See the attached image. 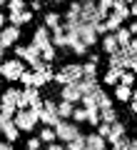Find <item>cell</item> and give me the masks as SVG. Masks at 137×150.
<instances>
[{
    "label": "cell",
    "instance_id": "6da1fadb",
    "mask_svg": "<svg viewBox=\"0 0 137 150\" xmlns=\"http://www.w3.org/2000/svg\"><path fill=\"white\" fill-rule=\"evenodd\" d=\"M13 123H15V128L20 130V133H32V130L37 128V108H25V110H18L15 115H13Z\"/></svg>",
    "mask_w": 137,
    "mask_h": 150
},
{
    "label": "cell",
    "instance_id": "7a4b0ae2",
    "mask_svg": "<svg viewBox=\"0 0 137 150\" xmlns=\"http://www.w3.org/2000/svg\"><path fill=\"white\" fill-rule=\"evenodd\" d=\"M107 15L97 10V3L87 0V3H80V25H95V23H105Z\"/></svg>",
    "mask_w": 137,
    "mask_h": 150
},
{
    "label": "cell",
    "instance_id": "3957f363",
    "mask_svg": "<svg viewBox=\"0 0 137 150\" xmlns=\"http://www.w3.org/2000/svg\"><path fill=\"white\" fill-rule=\"evenodd\" d=\"M58 112H55V100H42L37 108V123L42 128H55L58 125Z\"/></svg>",
    "mask_w": 137,
    "mask_h": 150
},
{
    "label": "cell",
    "instance_id": "277c9868",
    "mask_svg": "<svg viewBox=\"0 0 137 150\" xmlns=\"http://www.w3.org/2000/svg\"><path fill=\"white\" fill-rule=\"evenodd\" d=\"M25 63L22 60H18V58H13V60H3L0 63V78H5V80H10V83H15V80H20V75L25 73Z\"/></svg>",
    "mask_w": 137,
    "mask_h": 150
},
{
    "label": "cell",
    "instance_id": "5b68a950",
    "mask_svg": "<svg viewBox=\"0 0 137 150\" xmlns=\"http://www.w3.org/2000/svg\"><path fill=\"white\" fill-rule=\"evenodd\" d=\"M18 98H20V90H18V88H8V90L0 95V112L8 115V118H13L18 112Z\"/></svg>",
    "mask_w": 137,
    "mask_h": 150
},
{
    "label": "cell",
    "instance_id": "8992f818",
    "mask_svg": "<svg viewBox=\"0 0 137 150\" xmlns=\"http://www.w3.org/2000/svg\"><path fill=\"white\" fill-rule=\"evenodd\" d=\"M80 78H82L80 65H77V63H70V65H65V68H60L58 73H55L53 80L58 83V85H70V83H77Z\"/></svg>",
    "mask_w": 137,
    "mask_h": 150
},
{
    "label": "cell",
    "instance_id": "52a82bcc",
    "mask_svg": "<svg viewBox=\"0 0 137 150\" xmlns=\"http://www.w3.org/2000/svg\"><path fill=\"white\" fill-rule=\"evenodd\" d=\"M55 140H63V143H70V140H75L80 133V128L72 123V120H58V125H55Z\"/></svg>",
    "mask_w": 137,
    "mask_h": 150
},
{
    "label": "cell",
    "instance_id": "ba28073f",
    "mask_svg": "<svg viewBox=\"0 0 137 150\" xmlns=\"http://www.w3.org/2000/svg\"><path fill=\"white\" fill-rule=\"evenodd\" d=\"M0 135H5V143H10V145L20 138V130L15 128L13 118H8V115H3V112H0Z\"/></svg>",
    "mask_w": 137,
    "mask_h": 150
},
{
    "label": "cell",
    "instance_id": "9c48e42d",
    "mask_svg": "<svg viewBox=\"0 0 137 150\" xmlns=\"http://www.w3.org/2000/svg\"><path fill=\"white\" fill-rule=\"evenodd\" d=\"M18 40H20V28H13V25H5L0 30V48H15Z\"/></svg>",
    "mask_w": 137,
    "mask_h": 150
},
{
    "label": "cell",
    "instance_id": "30bf717a",
    "mask_svg": "<svg viewBox=\"0 0 137 150\" xmlns=\"http://www.w3.org/2000/svg\"><path fill=\"white\" fill-rule=\"evenodd\" d=\"M77 40L85 45V48H90V45H95L100 38L95 35V30H92V25H77Z\"/></svg>",
    "mask_w": 137,
    "mask_h": 150
},
{
    "label": "cell",
    "instance_id": "8fae6325",
    "mask_svg": "<svg viewBox=\"0 0 137 150\" xmlns=\"http://www.w3.org/2000/svg\"><path fill=\"white\" fill-rule=\"evenodd\" d=\"M30 45H35L37 50L50 48V30H48V28H35V33H32V43H30Z\"/></svg>",
    "mask_w": 137,
    "mask_h": 150
},
{
    "label": "cell",
    "instance_id": "7c38bea8",
    "mask_svg": "<svg viewBox=\"0 0 137 150\" xmlns=\"http://www.w3.org/2000/svg\"><path fill=\"white\" fill-rule=\"evenodd\" d=\"M60 98H63L65 103H70V105H75V103H80V90L75 88V83H70V85H63L60 88Z\"/></svg>",
    "mask_w": 137,
    "mask_h": 150
},
{
    "label": "cell",
    "instance_id": "4fadbf2b",
    "mask_svg": "<svg viewBox=\"0 0 137 150\" xmlns=\"http://www.w3.org/2000/svg\"><path fill=\"white\" fill-rule=\"evenodd\" d=\"M22 100L27 108H40V90L37 88H22Z\"/></svg>",
    "mask_w": 137,
    "mask_h": 150
},
{
    "label": "cell",
    "instance_id": "5bb4252c",
    "mask_svg": "<svg viewBox=\"0 0 137 150\" xmlns=\"http://www.w3.org/2000/svg\"><path fill=\"white\" fill-rule=\"evenodd\" d=\"M85 148L87 150H105L107 143H105V138H100L97 133H90V135H85Z\"/></svg>",
    "mask_w": 137,
    "mask_h": 150
},
{
    "label": "cell",
    "instance_id": "9a60e30c",
    "mask_svg": "<svg viewBox=\"0 0 137 150\" xmlns=\"http://www.w3.org/2000/svg\"><path fill=\"white\" fill-rule=\"evenodd\" d=\"M5 20H10V25H13V28H20V25H25V23H30V20H32V13H30V10H22V13H10V15H8Z\"/></svg>",
    "mask_w": 137,
    "mask_h": 150
},
{
    "label": "cell",
    "instance_id": "2e32d148",
    "mask_svg": "<svg viewBox=\"0 0 137 150\" xmlns=\"http://www.w3.org/2000/svg\"><path fill=\"white\" fill-rule=\"evenodd\" d=\"M125 130H127L125 125H122L120 120H115V123L110 125V133H107V138H105V140H107L110 145H112V143H117L120 138H125Z\"/></svg>",
    "mask_w": 137,
    "mask_h": 150
},
{
    "label": "cell",
    "instance_id": "e0dca14e",
    "mask_svg": "<svg viewBox=\"0 0 137 150\" xmlns=\"http://www.w3.org/2000/svg\"><path fill=\"white\" fill-rule=\"evenodd\" d=\"M75 88L80 90V95H92V93L97 90V80H85V78H80L77 83H75Z\"/></svg>",
    "mask_w": 137,
    "mask_h": 150
},
{
    "label": "cell",
    "instance_id": "ac0fdd59",
    "mask_svg": "<svg viewBox=\"0 0 137 150\" xmlns=\"http://www.w3.org/2000/svg\"><path fill=\"white\" fill-rule=\"evenodd\" d=\"M65 23H70V25H80V3H70L67 13H65Z\"/></svg>",
    "mask_w": 137,
    "mask_h": 150
},
{
    "label": "cell",
    "instance_id": "d6986e66",
    "mask_svg": "<svg viewBox=\"0 0 137 150\" xmlns=\"http://www.w3.org/2000/svg\"><path fill=\"white\" fill-rule=\"evenodd\" d=\"M95 103H97V110H102V108H112V98L107 95V90H102V88L95 90Z\"/></svg>",
    "mask_w": 137,
    "mask_h": 150
},
{
    "label": "cell",
    "instance_id": "ffe728a7",
    "mask_svg": "<svg viewBox=\"0 0 137 150\" xmlns=\"http://www.w3.org/2000/svg\"><path fill=\"white\" fill-rule=\"evenodd\" d=\"M112 35H115V40H117V48H127V45H130V40H132V35H130V30H127V28H117Z\"/></svg>",
    "mask_w": 137,
    "mask_h": 150
},
{
    "label": "cell",
    "instance_id": "44dd1931",
    "mask_svg": "<svg viewBox=\"0 0 137 150\" xmlns=\"http://www.w3.org/2000/svg\"><path fill=\"white\" fill-rule=\"evenodd\" d=\"M132 95H135V93H132V88L120 85V83L115 85V98H117L120 103H130V100H132Z\"/></svg>",
    "mask_w": 137,
    "mask_h": 150
},
{
    "label": "cell",
    "instance_id": "7402d4cb",
    "mask_svg": "<svg viewBox=\"0 0 137 150\" xmlns=\"http://www.w3.org/2000/svg\"><path fill=\"white\" fill-rule=\"evenodd\" d=\"M72 108H75V105H70V103L60 100L58 105H55V112H58V118H60V120H70V115H72Z\"/></svg>",
    "mask_w": 137,
    "mask_h": 150
},
{
    "label": "cell",
    "instance_id": "603a6c76",
    "mask_svg": "<svg viewBox=\"0 0 137 150\" xmlns=\"http://www.w3.org/2000/svg\"><path fill=\"white\" fill-rule=\"evenodd\" d=\"M112 150H137V140H130L125 135V138H120L117 143H112Z\"/></svg>",
    "mask_w": 137,
    "mask_h": 150
},
{
    "label": "cell",
    "instance_id": "cb8c5ba5",
    "mask_svg": "<svg viewBox=\"0 0 137 150\" xmlns=\"http://www.w3.org/2000/svg\"><path fill=\"white\" fill-rule=\"evenodd\" d=\"M100 45H102V50H105L107 55H112V53L117 50V40H115V35H112V33L102 38V40H100Z\"/></svg>",
    "mask_w": 137,
    "mask_h": 150
},
{
    "label": "cell",
    "instance_id": "d4e9b609",
    "mask_svg": "<svg viewBox=\"0 0 137 150\" xmlns=\"http://www.w3.org/2000/svg\"><path fill=\"white\" fill-rule=\"evenodd\" d=\"M60 23H63V15H60V13H48V15H45V25H42V28H48V30H55Z\"/></svg>",
    "mask_w": 137,
    "mask_h": 150
},
{
    "label": "cell",
    "instance_id": "484cf974",
    "mask_svg": "<svg viewBox=\"0 0 137 150\" xmlns=\"http://www.w3.org/2000/svg\"><path fill=\"white\" fill-rule=\"evenodd\" d=\"M80 70H82V78H85V80H97V65L85 63V65H80Z\"/></svg>",
    "mask_w": 137,
    "mask_h": 150
},
{
    "label": "cell",
    "instance_id": "4316f807",
    "mask_svg": "<svg viewBox=\"0 0 137 150\" xmlns=\"http://www.w3.org/2000/svg\"><path fill=\"white\" fill-rule=\"evenodd\" d=\"M115 120H117V112H115V108H102V110H100V123L112 125Z\"/></svg>",
    "mask_w": 137,
    "mask_h": 150
},
{
    "label": "cell",
    "instance_id": "83f0119b",
    "mask_svg": "<svg viewBox=\"0 0 137 150\" xmlns=\"http://www.w3.org/2000/svg\"><path fill=\"white\" fill-rule=\"evenodd\" d=\"M37 140H40L42 145H53L55 143V130L53 128H40V138Z\"/></svg>",
    "mask_w": 137,
    "mask_h": 150
},
{
    "label": "cell",
    "instance_id": "f1b7e54d",
    "mask_svg": "<svg viewBox=\"0 0 137 150\" xmlns=\"http://www.w3.org/2000/svg\"><path fill=\"white\" fill-rule=\"evenodd\" d=\"M122 73H125V70H107L105 73V85H117Z\"/></svg>",
    "mask_w": 137,
    "mask_h": 150
},
{
    "label": "cell",
    "instance_id": "f546056e",
    "mask_svg": "<svg viewBox=\"0 0 137 150\" xmlns=\"http://www.w3.org/2000/svg\"><path fill=\"white\" fill-rule=\"evenodd\" d=\"M70 120H72L75 125H77V123H87V112H85L82 108H72V115H70Z\"/></svg>",
    "mask_w": 137,
    "mask_h": 150
},
{
    "label": "cell",
    "instance_id": "4dcf8cb0",
    "mask_svg": "<svg viewBox=\"0 0 137 150\" xmlns=\"http://www.w3.org/2000/svg\"><path fill=\"white\" fill-rule=\"evenodd\" d=\"M40 60H42V63H53V60H55V48H53V45H50V48H42L40 50Z\"/></svg>",
    "mask_w": 137,
    "mask_h": 150
},
{
    "label": "cell",
    "instance_id": "1f68e13d",
    "mask_svg": "<svg viewBox=\"0 0 137 150\" xmlns=\"http://www.w3.org/2000/svg\"><path fill=\"white\" fill-rule=\"evenodd\" d=\"M8 8H10V13H22L27 10V3H22V0H10V3H5Z\"/></svg>",
    "mask_w": 137,
    "mask_h": 150
},
{
    "label": "cell",
    "instance_id": "d6a6232c",
    "mask_svg": "<svg viewBox=\"0 0 137 150\" xmlns=\"http://www.w3.org/2000/svg\"><path fill=\"white\" fill-rule=\"evenodd\" d=\"M67 48H70V50H72V53H75V55H87V48H85V45H82V43H80V40H72V43H70V45H67Z\"/></svg>",
    "mask_w": 137,
    "mask_h": 150
},
{
    "label": "cell",
    "instance_id": "836d02e7",
    "mask_svg": "<svg viewBox=\"0 0 137 150\" xmlns=\"http://www.w3.org/2000/svg\"><path fill=\"white\" fill-rule=\"evenodd\" d=\"M132 83H135V73H122L120 75V85H127V88H132Z\"/></svg>",
    "mask_w": 137,
    "mask_h": 150
},
{
    "label": "cell",
    "instance_id": "e575fe53",
    "mask_svg": "<svg viewBox=\"0 0 137 150\" xmlns=\"http://www.w3.org/2000/svg\"><path fill=\"white\" fill-rule=\"evenodd\" d=\"M30 68H32V73H45V70H50V65H48V63H42V60H35Z\"/></svg>",
    "mask_w": 137,
    "mask_h": 150
},
{
    "label": "cell",
    "instance_id": "d590c367",
    "mask_svg": "<svg viewBox=\"0 0 137 150\" xmlns=\"http://www.w3.org/2000/svg\"><path fill=\"white\" fill-rule=\"evenodd\" d=\"M20 83H22L25 88H32V73H30V70H25V73L20 75Z\"/></svg>",
    "mask_w": 137,
    "mask_h": 150
},
{
    "label": "cell",
    "instance_id": "8d00e7d4",
    "mask_svg": "<svg viewBox=\"0 0 137 150\" xmlns=\"http://www.w3.org/2000/svg\"><path fill=\"white\" fill-rule=\"evenodd\" d=\"M37 148H42V143H40L37 138H30V140H27V150H37Z\"/></svg>",
    "mask_w": 137,
    "mask_h": 150
},
{
    "label": "cell",
    "instance_id": "74e56055",
    "mask_svg": "<svg viewBox=\"0 0 137 150\" xmlns=\"http://www.w3.org/2000/svg\"><path fill=\"white\" fill-rule=\"evenodd\" d=\"M130 110H132V115H135V112H137V93H135V95H132V100H130Z\"/></svg>",
    "mask_w": 137,
    "mask_h": 150
},
{
    "label": "cell",
    "instance_id": "f35d334b",
    "mask_svg": "<svg viewBox=\"0 0 137 150\" xmlns=\"http://www.w3.org/2000/svg\"><path fill=\"white\" fill-rule=\"evenodd\" d=\"M45 150H65V145H60V143H53V145H45Z\"/></svg>",
    "mask_w": 137,
    "mask_h": 150
},
{
    "label": "cell",
    "instance_id": "ab89813d",
    "mask_svg": "<svg viewBox=\"0 0 137 150\" xmlns=\"http://www.w3.org/2000/svg\"><path fill=\"white\" fill-rule=\"evenodd\" d=\"M27 8H30V13H32V10H40V8H42V3H40V0H35V3H30Z\"/></svg>",
    "mask_w": 137,
    "mask_h": 150
},
{
    "label": "cell",
    "instance_id": "60d3db41",
    "mask_svg": "<svg viewBox=\"0 0 137 150\" xmlns=\"http://www.w3.org/2000/svg\"><path fill=\"white\" fill-rule=\"evenodd\" d=\"M90 63L97 65V63H100V55H97V53H90Z\"/></svg>",
    "mask_w": 137,
    "mask_h": 150
},
{
    "label": "cell",
    "instance_id": "b9f144b4",
    "mask_svg": "<svg viewBox=\"0 0 137 150\" xmlns=\"http://www.w3.org/2000/svg\"><path fill=\"white\" fill-rule=\"evenodd\" d=\"M0 150H15V148L10 143H5V140H0Z\"/></svg>",
    "mask_w": 137,
    "mask_h": 150
},
{
    "label": "cell",
    "instance_id": "7bdbcfd3",
    "mask_svg": "<svg viewBox=\"0 0 137 150\" xmlns=\"http://www.w3.org/2000/svg\"><path fill=\"white\" fill-rule=\"evenodd\" d=\"M127 30H130V35H137V23H130V25H127Z\"/></svg>",
    "mask_w": 137,
    "mask_h": 150
},
{
    "label": "cell",
    "instance_id": "ee69618b",
    "mask_svg": "<svg viewBox=\"0 0 137 150\" xmlns=\"http://www.w3.org/2000/svg\"><path fill=\"white\" fill-rule=\"evenodd\" d=\"M8 25V20H5V15H3V13H0V30H3V28Z\"/></svg>",
    "mask_w": 137,
    "mask_h": 150
},
{
    "label": "cell",
    "instance_id": "f6af8a7d",
    "mask_svg": "<svg viewBox=\"0 0 137 150\" xmlns=\"http://www.w3.org/2000/svg\"><path fill=\"white\" fill-rule=\"evenodd\" d=\"M3 58H5V48H0V63H3Z\"/></svg>",
    "mask_w": 137,
    "mask_h": 150
},
{
    "label": "cell",
    "instance_id": "bcb514c9",
    "mask_svg": "<svg viewBox=\"0 0 137 150\" xmlns=\"http://www.w3.org/2000/svg\"><path fill=\"white\" fill-rule=\"evenodd\" d=\"M3 5H5V3H3V0H0V8H3Z\"/></svg>",
    "mask_w": 137,
    "mask_h": 150
}]
</instances>
